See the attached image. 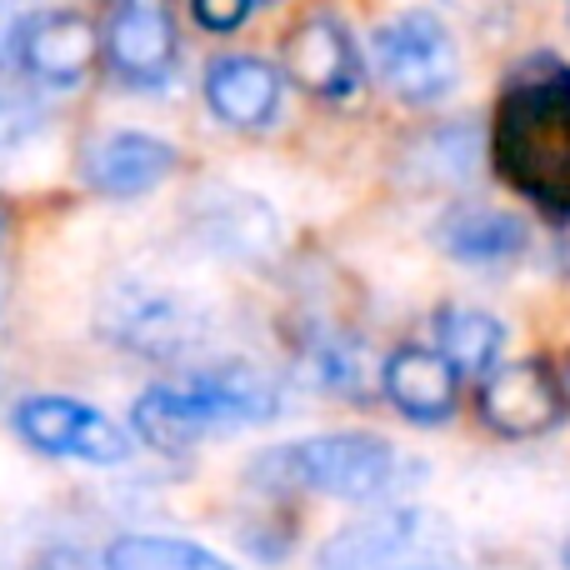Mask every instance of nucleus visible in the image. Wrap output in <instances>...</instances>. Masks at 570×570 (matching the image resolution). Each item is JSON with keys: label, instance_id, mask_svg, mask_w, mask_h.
<instances>
[{"label": "nucleus", "instance_id": "1", "mask_svg": "<svg viewBox=\"0 0 570 570\" xmlns=\"http://www.w3.org/2000/svg\"><path fill=\"white\" fill-rule=\"evenodd\" d=\"M491 160L511 190L570 220V66L535 60L505 86L491 126Z\"/></svg>", "mask_w": 570, "mask_h": 570}, {"label": "nucleus", "instance_id": "2", "mask_svg": "<svg viewBox=\"0 0 570 570\" xmlns=\"http://www.w3.org/2000/svg\"><path fill=\"white\" fill-rule=\"evenodd\" d=\"M281 411V391L271 375L256 365H206V371L186 375L170 385H150L130 405V431L150 445V451L180 455L200 441L216 435H236L246 425H266Z\"/></svg>", "mask_w": 570, "mask_h": 570}, {"label": "nucleus", "instance_id": "3", "mask_svg": "<svg viewBox=\"0 0 570 570\" xmlns=\"http://www.w3.org/2000/svg\"><path fill=\"white\" fill-rule=\"evenodd\" d=\"M250 481L271 495H331V501H375L395 481L391 441L371 431H331L276 445L250 465Z\"/></svg>", "mask_w": 570, "mask_h": 570}, {"label": "nucleus", "instance_id": "4", "mask_svg": "<svg viewBox=\"0 0 570 570\" xmlns=\"http://www.w3.org/2000/svg\"><path fill=\"white\" fill-rule=\"evenodd\" d=\"M375 66H381L385 86L411 106H431L455 86V40L445 30V20H435L431 10H401L395 20H385L375 30Z\"/></svg>", "mask_w": 570, "mask_h": 570}, {"label": "nucleus", "instance_id": "5", "mask_svg": "<svg viewBox=\"0 0 570 570\" xmlns=\"http://www.w3.org/2000/svg\"><path fill=\"white\" fill-rule=\"evenodd\" d=\"M10 425L40 455H66V461H90V465L130 461V435L106 411L70 401V395H30V401L16 405Z\"/></svg>", "mask_w": 570, "mask_h": 570}, {"label": "nucleus", "instance_id": "6", "mask_svg": "<svg viewBox=\"0 0 570 570\" xmlns=\"http://www.w3.org/2000/svg\"><path fill=\"white\" fill-rule=\"evenodd\" d=\"M106 331L110 341L130 345L140 355H180L200 345L206 315L186 301L180 291H160V285H126L110 295L106 305Z\"/></svg>", "mask_w": 570, "mask_h": 570}, {"label": "nucleus", "instance_id": "7", "mask_svg": "<svg viewBox=\"0 0 570 570\" xmlns=\"http://www.w3.org/2000/svg\"><path fill=\"white\" fill-rule=\"evenodd\" d=\"M481 421L511 441H531L566 421V391L541 361L495 365L481 385Z\"/></svg>", "mask_w": 570, "mask_h": 570}, {"label": "nucleus", "instance_id": "8", "mask_svg": "<svg viewBox=\"0 0 570 570\" xmlns=\"http://www.w3.org/2000/svg\"><path fill=\"white\" fill-rule=\"evenodd\" d=\"M106 60L136 90L166 86L176 66V20L166 0H120L106 26Z\"/></svg>", "mask_w": 570, "mask_h": 570}, {"label": "nucleus", "instance_id": "9", "mask_svg": "<svg viewBox=\"0 0 570 570\" xmlns=\"http://www.w3.org/2000/svg\"><path fill=\"white\" fill-rule=\"evenodd\" d=\"M285 76L321 100H341L361 86V50L335 16H311L285 36Z\"/></svg>", "mask_w": 570, "mask_h": 570}, {"label": "nucleus", "instance_id": "10", "mask_svg": "<svg viewBox=\"0 0 570 570\" xmlns=\"http://www.w3.org/2000/svg\"><path fill=\"white\" fill-rule=\"evenodd\" d=\"M176 170V146L146 136V130H110V136L90 140L80 176L90 190L110 200H136L146 190H156L160 180Z\"/></svg>", "mask_w": 570, "mask_h": 570}, {"label": "nucleus", "instance_id": "11", "mask_svg": "<svg viewBox=\"0 0 570 570\" xmlns=\"http://www.w3.org/2000/svg\"><path fill=\"white\" fill-rule=\"evenodd\" d=\"M16 60L46 86H76L96 66V30L76 10H46V16L20 20Z\"/></svg>", "mask_w": 570, "mask_h": 570}, {"label": "nucleus", "instance_id": "12", "mask_svg": "<svg viewBox=\"0 0 570 570\" xmlns=\"http://www.w3.org/2000/svg\"><path fill=\"white\" fill-rule=\"evenodd\" d=\"M385 401L415 425H441L455 411V365L431 345H401L381 365Z\"/></svg>", "mask_w": 570, "mask_h": 570}, {"label": "nucleus", "instance_id": "13", "mask_svg": "<svg viewBox=\"0 0 570 570\" xmlns=\"http://www.w3.org/2000/svg\"><path fill=\"white\" fill-rule=\"evenodd\" d=\"M206 100L226 126L261 130L281 110V70L256 56H220L206 70Z\"/></svg>", "mask_w": 570, "mask_h": 570}, {"label": "nucleus", "instance_id": "14", "mask_svg": "<svg viewBox=\"0 0 570 570\" xmlns=\"http://www.w3.org/2000/svg\"><path fill=\"white\" fill-rule=\"evenodd\" d=\"M415 546H421V511L395 505L331 535L321 546V570H395V561L411 556Z\"/></svg>", "mask_w": 570, "mask_h": 570}, {"label": "nucleus", "instance_id": "15", "mask_svg": "<svg viewBox=\"0 0 570 570\" xmlns=\"http://www.w3.org/2000/svg\"><path fill=\"white\" fill-rule=\"evenodd\" d=\"M435 240H441V250L451 261H461V266H501V261H515L531 246V230H525V220L511 216V210L465 206V210H451V216L435 226Z\"/></svg>", "mask_w": 570, "mask_h": 570}, {"label": "nucleus", "instance_id": "16", "mask_svg": "<svg viewBox=\"0 0 570 570\" xmlns=\"http://www.w3.org/2000/svg\"><path fill=\"white\" fill-rule=\"evenodd\" d=\"M435 351L455 365V375H491L505 351V325L475 305H445L435 311Z\"/></svg>", "mask_w": 570, "mask_h": 570}, {"label": "nucleus", "instance_id": "17", "mask_svg": "<svg viewBox=\"0 0 570 570\" xmlns=\"http://www.w3.org/2000/svg\"><path fill=\"white\" fill-rule=\"evenodd\" d=\"M200 236L230 256H261L276 246V216L256 196L216 190V200H206V216H200Z\"/></svg>", "mask_w": 570, "mask_h": 570}, {"label": "nucleus", "instance_id": "18", "mask_svg": "<svg viewBox=\"0 0 570 570\" xmlns=\"http://www.w3.org/2000/svg\"><path fill=\"white\" fill-rule=\"evenodd\" d=\"M106 570H236L216 551L180 535H120L106 546Z\"/></svg>", "mask_w": 570, "mask_h": 570}, {"label": "nucleus", "instance_id": "19", "mask_svg": "<svg viewBox=\"0 0 570 570\" xmlns=\"http://www.w3.org/2000/svg\"><path fill=\"white\" fill-rule=\"evenodd\" d=\"M305 371L321 391H335V395H361L365 385V361H361V345L351 335H315L305 345Z\"/></svg>", "mask_w": 570, "mask_h": 570}, {"label": "nucleus", "instance_id": "20", "mask_svg": "<svg viewBox=\"0 0 570 570\" xmlns=\"http://www.w3.org/2000/svg\"><path fill=\"white\" fill-rule=\"evenodd\" d=\"M250 10H256V0H190V16H196V26L216 30V36H230V30H240L250 20Z\"/></svg>", "mask_w": 570, "mask_h": 570}, {"label": "nucleus", "instance_id": "21", "mask_svg": "<svg viewBox=\"0 0 570 570\" xmlns=\"http://www.w3.org/2000/svg\"><path fill=\"white\" fill-rule=\"evenodd\" d=\"M40 126L36 100L26 96H0V146H20L30 130Z\"/></svg>", "mask_w": 570, "mask_h": 570}, {"label": "nucleus", "instance_id": "22", "mask_svg": "<svg viewBox=\"0 0 570 570\" xmlns=\"http://www.w3.org/2000/svg\"><path fill=\"white\" fill-rule=\"evenodd\" d=\"M16 30H20V20L6 10V0H0V66H6L10 56H16Z\"/></svg>", "mask_w": 570, "mask_h": 570}, {"label": "nucleus", "instance_id": "23", "mask_svg": "<svg viewBox=\"0 0 570 570\" xmlns=\"http://www.w3.org/2000/svg\"><path fill=\"white\" fill-rule=\"evenodd\" d=\"M0 230H6V206H0Z\"/></svg>", "mask_w": 570, "mask_h": 570}, {"label": "nucleus", "instance_id": "24", "mask_svg": "<svg viewBox=\"0 0 570 570\" xmlns=\"http://www.w3.org/2000/svg\"><path fill=\"white\" fill-rule=\"evenodd\" d=\"M415 570H431V566H415Z\"/></svg>", "mask_w": 570, "mask_h": 570}]
</instances>
